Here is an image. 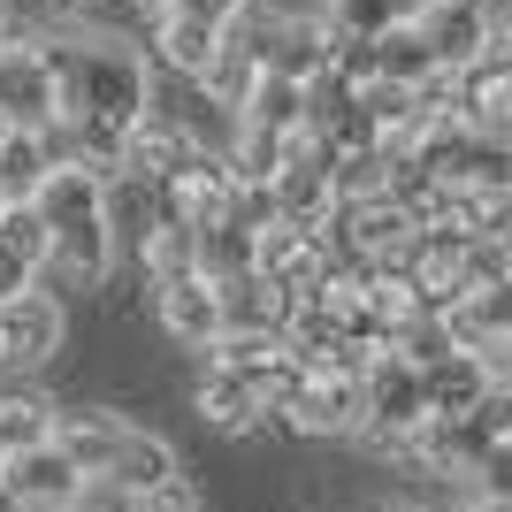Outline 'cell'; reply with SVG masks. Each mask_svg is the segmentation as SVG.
I'll return each mask as SVG.
<instances>
[{
	"label": "cell",
	"mask_w": 512,
	"mask_h": 512,
	"mask_svg": "<svg viewBox=\"0 0 512 512\" xmlns=\"http://www.w3.org/2000/svg\"><path fill=\"white\" fill-rule=\"evenodd\" d=\"M0 253H16L23 268H46L54 260V230H46L39 207H0Z\"/></svg>",
	"instance_id": "e0dca14e"
},
{
	"label": "cell",
	"mask_w": 512,
	"mask_h": 512,
	"mask_svg": "<svg viewBox=\"0 0 512 512\" xmlns=\"http://www.w3.org/2000/svg\"><path fill=\"white\" fill-rule=\"evenodd\" d=\"M199 276L207 283H237V276H260V230H245V222H214V230H199Z\"/></svg>",
	"instance_id": "4fadbf2b"
},
{
	"label": "cell",
	"mask_w": 512,
	"mask_h": 512,
	"mask_svg": "<svg viewBox=\"0 0 512 512\" xmlns=\"http://www.w3.org/2000/svg\"><path fill=\"white\" fill-rule=\"evenodd\" d=\"M237 123L276 130V138H306V130H314V85H299V77H276V69H260V85H253V100L237 107Z\"/></svg>",
	"instance_id": "8fae6325"
},
{
	"label": "cell",
	"mask_w": 512,
	"mask_h": 512,
	"mask_svg": "<svg viewBox=\"0 0 512 512\" xmlns=\"http://www.w3.org/2000/svg\"><path fill=\"white\" fill-rule=\"evenodd\" d=\"M0 467H8V451H0Z\"/></svg>",
	"instance_id": "83f0119b"
},
{
	"label": "cell",
	"mask_w": 512,
	"mask_h": 512,
	"mask_svg": "<svg viewBox=\"0 0 512 512\" xmlns=\"http://www.w3.org/2000/svg\"><path fill=\"white\" fill-rule=\"evenodd\" d=\"M451 352H459V337H451L444 314H421V321L398 329V360H413V367H444Z\"/></svg>",
	"instance_id": "ac0fdd59"
},
{
	"label": "cell",
	"mask_w": 512,
	"mask_h": 512,
	"mask_svg": "<svg viewBox=\"0 0 512 512\" xmlns=\"http://www.w3.org/2000/svg\"><path fill=\"white\" fill-rule=\"evenodd\" d=\"M283 428H299V436H360L367 428V383H352V375H306V390L291 398V413H283Z\"/></svg>",
	"instance_id": "8992f818"
},
{
	"label": "cell",
	"mask_w": 512,
	"mask_h": 512,
	"mask_svg": "<svg viewBox=\"0 0 512 512\" xmlns=\"http://www.w3.org/2000/svg\"><path fill=\"white\" fill-rule=\"evenodd\" d=\"M39 46H46V62H54V77H62V107L69 115H100V123H123V130H138L153 115V62L138 54V46L92 39V31H77V23L46 31Z\"/></svg>",
	"instance_id": "6da1fadb"
},
{
	"label": "cell",
	"mask_w": 512,
	"mask_h": 512,
	"mask_svg": "<svg viewBox=\"0 0 512 512\" xmlns=\"http://www.w3.org/2000/svg\"><path fill=\"white\" fill-rule=\"evenodd\" d=\"M62 344H69V314H62V299H54V291H31V299L0 306V367L39 375Z\"/></svg>",
	"instance_id": "3957f363"
},
{
	"label": "cell",
	"mask_w": 512,
	"mask_h": 512,
	"mask_svg": "<svg viewBox=\"0 0 512 512\" xmlns=\"http://www.w3.org/2000/svg\"><path fill=\"white\" fill-rule=\"evenodd\" d=\"M77 512H138V497H130V490H115V482H85Z\"/></svg>",
	"instance_id": "603a6c76"
},
{
	"label": "cell",
	"mask_w": 512,
	"mask_h": 512,
	"mask_svg": "<svg viewBox=\"0 0 512 512\" xmlns=\"http://www.w3.org/2000/svg\"><path fill=\"white\" fill-rule=\"evenodd\" d=\"M421 31H428V46H436V62H444L451 77H467V69H482L497 54L490 16H482V8H459V0H436L421 16Z\"/></svg>",
	"instance_id": "9c48e42d"
},
{
	"label": "cell",
	"mask_w": 512,
	"mask_h": 512,
	"mask_svg": "<svg viewBox=\"0 0 512 512\" xmlns=\"http://www.w3.org/2000/svg\"><path fill=\"white\" fill-rule=\"evenodd\" d=\"M39 291V268H23L16 253H0V306H16V299H31Z\"/></svg>",
	"instance_id": "7402d4cb"
},
{
	"label": "cell",
	"mask_w": 512,
	"mask_h": 512,
	"mask_svg": "<svg viewBox=\"0 0 512 512\" xmlns=\"http://www.w3.org/2000/svg\"><path fill=\"white\" fill-rule=\"evenodd\" d=\"M0 512H31V505H23V497L8 490V482H0Z\"/></svg>",
	"instance_id": "d4e9b609"
},
{
	"label": "cell",
	"mask_w": 512,
	"mask_h": 512,
	"mask_svg": "<svg viewBox=\"0 0 512 512\" xmlns=\"http://www.w3.org/2000/svg\"><path fill=\"white\" fill-rule=\"evenodd\" d=\"M192 413L214 428V436H268V428H283L276 413H268V398L253 390V375L207 367V360H199V383H192Z\"/></svg>",
	"instance_id": "277c9868"
},
{
	"label": "cell",
	"mask_w": 512,
	"mask_h": 512,
	"mask_svg": "<svg viewBox=\"0 0 512 512\" xmlns=\"http://www.w3.org/2000/svg\"><path fill=\"white\" fill-rule=\"evenodd\" d=\"M222 54H230V39L207 31V23H184V16H161V23H153V39H146V62L153 69H169V77H199V85L222 69Z\"/></svg>",
	"instance_id": "30bf717a"
},
{
	"label": "cell",
	"mask_w": 512,
	"mask_h": 512,
	"mask_svg": "<svg viewBox=\"0 0 512 512\" xmlns=\"http://www.w3.org/2000/svg\"><path fill=\"white\" fill-rule=\"evenodd\" d=\"M169 16H184V23H207V31H222V39H230V23L245 16V0H176Z\"/></svg>",
	"instance_id": "ffe728a7"
},
{
	"label": "cell",
	"mask_w": 512,
	"mask_h": 512,
	"mask_svg": "<svg viewBox=\"0 0 512 512\" xmlns=\"http://www.w3.org/2000/svg\"><path fill=\"white\" fill-rule=\"evenodd\" d=\"M69 107H62V77L46 62L39 39H8L0 46V130H54Z\"/></svg>",
	"instance_id": "7a4b0ae2"
},
{
	"label": "cell",
	"mask_w": 512,
	"mask_h": 512,
	"mask_svg": "<svg viewBox=\"0 0 512 512\" xmlns=\"http://www.w3.org/2000/svg\"><path fill=\"white\" fill-rule=\"evenodd\" d=\"M467 512H512V505H505V497H474Z\"/></svg>",
	"instance_id": "484cf974"
},
{
	"label": "cell",
	"mask_w": 512,
	"mask_h": 512,
	"mask_svg": "<svg viewBox=\"0 0 512 512\" xmlns=\"http://www.w3.org/2000/svg\"><path fill=\"white\" fill-rule=\"evenodd\" d=\"M138 8H146V16H169V8H176V0H138Z\"/></svg>",
	"instance_id": "4316f807"
},
{
	"label": "cell",
	"mask_w": 512,
	"mask_h": 512,
	"mask_svg": "<svg viewBox=\"0 0 512 512\" xmlns=\"http://www.w3.org/2000/svg\"><path fill=\"white\" fill-rule=\"evenodd\" d=\"M153 314H161V329H169L184 352H199L207 360L214 344H222V291H214L207 276H184V283H169V291H153Z\"/></svg>",
	"instance_id": "ba28073f"
},
{
	"label": "cell",
	"mask_w": 512,
	"mask_h": 512,
	"mask_svg": "<svg viewBox=\"0 0 512 512\" xmlns=\"http://www.w3.org/2000/svg\"><path fill=\"white\" fill-rule=\"evenodd\" d=\"M474 497H505L512 505V444H490V459L474 467Z\"/></svg>",
	"instance_id": "44dd1931"
},
{
	"label": "cell",
	"mask_w": 512,
	"mask_h": 512,
	"mask_svg": "<svg viewBox=\"0 0 512 512\" xmlns=\"http://www.w3.org/2000/svg\"><path fill=\"white\" fill-rule=\"evenodd\" d=\"M54 428H62V406H54V398H39V390L0 398V451H8V459H16V451L54 444Z\"/></svg>",
	"instance_id": "2e32d148"
},
{
	"label": "cell",
	"mask_w": 512,
	"mask_h": 512,
	"mask_svg": "<svg viewBox=\"0 0 512 512\" xmlns=\"http://www.w3.org/2000/svg\"><path fill=\"white\" fill-rule=\"evenodd\" d=\"M383 85H406V92H421L428 77H444V62H436V46H428V31L421 23H390L383 39Z\"/></svg>",
	"instance_id": "9a60e30c"
},
{
	"label": "cell",
	"mask_w": 512,
	"mask_h": 512,
	"mask_svg": "<svg viewBox=\"0 0 512 512\" xmlns=\"http://www.w3.org/2000/svg\"><path fill=\"white\" fill-rule=\"evenodd\" d=\"M0 482H8L31 512H77V497H85V474H77V459H69L62 444L16 451V459L0 467Z\"/></svg>",
	"instance_id": "52a82bcc"
},
{
	"label": "cell",
	"mask_w": 512,
	"mask_h": 512,
	"mask_svg": "<svg viewBox=\"0 0 512 512\" xmlns=\"http://www.w3.org/2000/svg\"><path fill=\"white\" fill-rule=\"evenodd\" d=\"M138 512H207V497H199L192 474H169V482H153V490L138 497Z\"/></svg>",
	"instance_id": "d6986e66"
},
{
	"label": "cell",
	"mask_w": 512,
	"mask_h": 512,
	"mask_svg": "<svg viewBox=\"0 0 512 512\" xmlns=\"http://www.w3.org/2000/svg\"><path fill=\"white\" fill-rule=\"evenodd\" d=\"M490 367L474 360V352H451L444 367H428V398H436V413L444 421H467V413H482V398H490Z\"/></svg>",
	"instance_id": "5bb4252c"
},
{
	"label": "cell",
	"mask_w": 512,
	"mask_h": 512,
	"mask_svg": "<svg viewBox=\"0 0 512 512\" xmlns=\"http://www.w3.org/2000/svg\"><path fill=\"white\" fill-rule=\"evenodd\" d=\"M46 176H54V146H46L39 130H0V199L31 207Z\"/></svg>",
	"instance_id": "7c38bea8"
},
{
	"label": "cell",
	"mask_w": 512,
	"mask_h": 512,
	"mask_svg": "<svg viewBox=\"0 0 512 512\" xmlns=\"http://www.w3.org/2000/svg\"><path fill=\"white\" fill-rule=\"evenodd\" d=\"M130 428L115 406H62V428H54V444L77 459V474L85 482H107V474L123 467V451H130Z\"/></svg>",
	"instance_id": "5b68a950"
},
{
	"label": "cell",
	"mask_w": 512,
	"mask_h": 512,
	"mask_svg": "<svg viewBox=\"0 0 512 512\" xmlns=\"http://www.w3.org/2000/svg\"><path fill=\"white\" fill-rule=\"evenodd\" d=\"M482 16H490V39H497V54H512V0H482Z\"/></svg>",
	"instance_id": "cb8c5ba5"
}]
</instances>
